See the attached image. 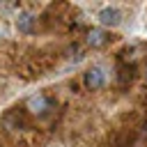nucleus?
Instances as JSON below:
<instances>
[{
  "label": "nucleus",
  "mask_w": 147,
  "mask_h": 147,
  "mask_svg": "<svg viewBox=\"0 0 147 147\" xmlns=\"http://www.w3.org/2000/svg\"><path fill=\"white\" fill-rule=\"evenodd\" d=\"M25 106H28V110H30L32 115H44V113L51 108V101H48L44 94H32V96H28Z\"/></svg>",
  "instance_id": "1"
},
{
  "label": "nucleus",
  "mask_w": 147,
  "mask_h": 147,
  "mask_svg": "<svg viewBox=\"0 0 147 147\" xmlns=\"http://www.w3.org/2000/svg\"><path fill=\"white\" fill-rule=\"evenodd\" d=\"M108 41H110V34L106 30H101V28H92L87 32V46H92V48H101Z\"/></svg>",
  "instance_id": "4"
},
{
  "label": "nucleus",
  "mask_w": 147,
  "mask_h": 147,
  "mask_svg": "<svg viewBox=\"0 0 147 147\" xmlns=\"http://www.w3.org/2000/svg\"><path fill=\"white\" fill-rule=\"evenodd\" d=\"M32 25H34V16L28 14V11H21L18 18H16V28L21 32H32Z\"/></svg>",
  "instance_id": "5"
},
{
  "label": "nucleus",
  "mask_w": 147,
  "mask_h": 147,
  "mask_svg": "<svg viewBox=\"0 0 147 147\" xmlns=\"http://www.w3.org/2000/svg\"><path fill=\"white\" fill-rule=\"evenodd\" d=\"M85 85H87L90 90H99V87H103V85H106V74H103V69H101V67H92V69H87V74H85Z\"/></svg>",
  "instance_id": "2"
},
{
  "label": "nucleus",
  "mask_w": 147,
  "mask_h": 147,
  "mask_svg": "<svg viewBox=\"0 0 147 147\" xmlns=\"http://www.w3.org/2000/svg\"><path fill=\"white\" fill-rule=\"evenodd\" d=\"M99 21H101L103 25L115 28V25L122 23V11H119L117 7H103V9L99 11Z\"/></svg>",
  "instance_id": "3"
},
{
  "label": "nucleus",
  "mask_w": 147,
  "mask_h": 147,
  "mask_svg": "<svg viewBox=\"0 0 147 147\" xmlns=\"http://www.w3.org/2000/svg\"><path fill=\"white\" fill-rule=\"evenodd\" d=\"M145 85H147V71H145Z\"/></svg>",
  "instance_id": "6"
},
{
  "label": "nucleus",
  "mask_w": 147,
  "mask_h": 147,
  "mask_svg": "<svg viewBox=\"0 0 147 147\" xmlns=\"http://www.w3.org/2000/svg\"><path fill=\"white\" fill-rule=\"evenodd\" d=\"M136 147H142V145H136Z\"/></svg>",
  "instance_id": "7"
}]
</instances>
